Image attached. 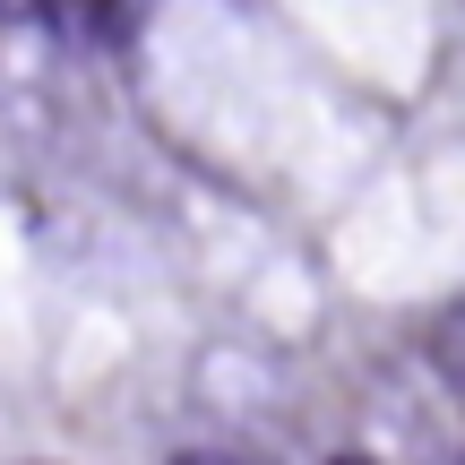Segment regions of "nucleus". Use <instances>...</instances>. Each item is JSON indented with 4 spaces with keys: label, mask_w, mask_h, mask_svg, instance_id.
Returning <instances> with one entry per match:
<instances>
[{
    "label": "nucleus",
    "mask_w": 465,
    "mask_h": 465,
    "mask_svg": "<svg viewBox=\"0 0 465 465\" xmlns=\"http://www.w3.org/2000/svg\"><path fill=\"white\" fill-rule=\"evenodd\" d=\"M173 465H259V457H250V449H182Z\"/></svg>",
    "instance_id": "nucleus-1"
}]
</instances>
